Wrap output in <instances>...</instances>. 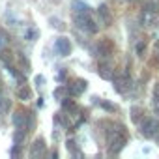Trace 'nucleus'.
<instances>
[{"label":"nucleus","instance_id":"nucleus-24","mask_svg":"<svg viewBox=\"0 0 159 159\" xmlns=\"http://www.w3.org/2000/svg\"><path fill=\"white\" fill-rule=\"evenodd\" d=\"M155 96H157V98H159V84H157V86H155Z\"/></svg>","mask_w":159,"mask_h":159},{"label":"nucleus","instance_id":"nucleus-8","mask_svg":"<svg viewBox=\"0 0 159 159\" xmlns=\"http://www.w3.org/2000/svg\"><path fill=\"white\" fill-rule=\"evenodd\" d=\"M45 150V142H43V139H38L34 144H32V150H30V155L32 157H38L41 152Z\"/></svg>","mask_w":159,"mask_h":159},{"label":"nucleus","instance_id":"nucleus-3","mask_svg":"<svg viewBox=\"0 0 159 159\" xmlns=\"http://www.w3.org/2000/svg\"><path fill=\"white\" fill-rule=\"evenodd\" d=\"M157 129H159V122L153 120V118H146V120H142V124H140V133H142L144 137L155 135Z\"/></svg>","mask_w":159,"mask_h":159},{"label":"nucleus","instance_id":"nucleus-21","mask_svg":"<svg viewBox=\"0 0 159 159\" xmlns=\"http://www.w3.org/2000/svg\"><path fill=\"white\" fill-rule=\"evenodd\" d=\"M144 49H146V45H144V43H139V45H137V52H139V54H142V52H144Z\"/></svg>","mask_w":159,"mask_h":159},{"label":"nucleus","instance_id":"nucleus-16","mask_svg":"<svg viewBox=\"0 0 159 159\" xmlns=\"http://www.w3.org/2000/svg\"><path fill=\"white\" fill-rule=\"evenodd\" d=\"M10 109V101L2 96V94H0V112H6Z\"/></svg>","mask_w":159,"mask_h":159},{"label":"nucleus","instance_id":"nucleus-18","mask_svg":"<svg viewBox=\"0 0 159 159\" xmlns=\"http://www.w3.org/2000/svg\"><path fill=\"white\" fill-rule=\"evenodd\" d=\"M62 105H64V109H66V111H75V103H73L71 99H69V101H67V99H64V103H62Z\"/></svg>","mask_w":159,"mask_h":159},{"label":"nucleus","instance_id":"nucleus-25","mask_svg":"<svg viewBox=\"0 0 159 159\" xmlns=\"http://www.w3.org/2000/svg\"><path fill=\"white\" fill-rule=\"evenodd\" d=\"M157 142H159V135H157Z\"/></svg>","mask_w":159,"mask_h":159},{"label":"nucleus","instance_id":"nucleus-6","mask_svg":"<svg viewBox=\"0 0 159 159\" xmlns=\"http://www.w3.org/2000/svg\"><path fill=\"white\" fill-rule=\"evenodd\" d=\"M98 13H99V19H101V23H103L105 26H109V25L112 23V17H111V11H109L107 4H101L99 10H98Z\"/></svg>","mask_w":159,"mask_h":159},{"label":"nucleus","instance_id":"nucleus-15","mask_svg":"<svg viewBox=\"0 0 159 159\" xmlns=\"http://www.w3.org/2000/svg\"><path fill=\"white\" fill-rule=\"evenodd\" d=\"M6 45H8V36H6L4 30H0V52L6 49Z\"/></svg>","mask_w":159,"mask_h":159},{"label":"nucleus","instance_id":"nucleus-22","mask_svg":"<svg viewBox=\"0 0 159 159\" xmlns=\"http://www.w3.org/2000/svg\"><path fill=\"white\" fill-rule=\"evenodd\" d=\"M139 112H140V109H133V120H139Z\"/></svg>","mask_w":159,"mask_h":159},{"label":"nucleus","instance_id":"nucleus-5","mask_svg":"<svg viewBox=\"0 0 159 159\" xmlns=\"http://www.w3.org/2000/svg\"><path fill=\"white\" fill-rule=\"evenodd\" d=\"M84 90H86V81H75V84H71L67 88V94H71V96H81Z\"/></svg>","mask_w":159,"mask_h":159},{"label":"nucleus","instance_id":"nucleus-11","mask_svg":"<svg viewBox=\"0 0 159 159\" xmlns=\"http://www.w3.org/2000/svg\"><path fill=\"white\" fill-rule=\"evenodd\" d=\"M17 98H19V99H23V101H28V99L32 98L30 88H28V86H21V88L17 90Z\"/></svg>","mask_w":159,"mask_h":159},{"label":"nucleus","instance_id":"nucleus-14","mask_svg":"<svg viewBox=\"0 0 159 159\" xmlns=\"http://www.w3.org/2000/svg\"><path fill=\"white\" fill-rule=\"evenodd\" d=\"M23 140H25V129H19V131H17V133L13 135V142H15V144L19 146V144L23 142Z\"/></svg>","mask_w":159,"mask_h":159},{"label":"nucleus","instance_id":"nucleus-7","mask_svg":"<svg viewBox=\"0 0 159 159\" xmlns=\"http://www.w3.org/2000/svg\"><path fill=\"white\" fill-rule=\"evenodd\" d=\"M127 88H129V84H127V79H125V77H118V79H114V90H116V92L124 94Z\"/></svg>","mask_w":159,"mask_h":159},{"label":"nucleus","instance_id":"nucleus-12","mask_svg":"<svg viewBox=\"0 0 159 159\" xmlns=\"http://www.w3.org/2000/svg\"><path fill=\"white\" fill-rule=\"evenodd\" d=\"M98 71H99V77H101V79H107V81H109V79H112V69H111L107 64H105V66H101Z\"/></svg>","mask_w":159,"mask_h":159},{"label":"nucleus","instance_id":"nucleus-20","mask_svg":"<svg viewBox=\"0 0 159 159\" xmlns=\"http://www.w3.org/2000/svg\"><path fill=\"white\" fill-rule=\"evenodd\" d=\"M43 83H45V77L38 75V77H36V84H38V86H43Z\"/></svg>","mask_w":159,"mask_h":159},{"label":"nucleus","instance_id":"nucleus-13","mask_svg":"<svg viewBox=\"0 0 159 159\" xmlns=\"http://www.w3.org/2000/svg\"><path fill=\"white\" fill-rule=\"evenodd\" d=\"M73 8H75L77 13H90V8L86 4H83V2H79V0H75V2H73Z\"/></svg>","mask_w":159,"mask_h":159},{"label":"nucleus","instance_id":"nucleus-23","mask_svg":"<svg viewBox=\"0 0 159 159\" xmlns=\"http://www.w3.org/2000/svg\"><path fill=\"white\" fill-rule=\"evenodd\" d=\"M26 36H28V39H34V38H36V32H34V30H28Z\"/></svg>","mask_w":159,"mask_h":159},{"label":"nucleus","instance_id":"nucleus-1","mask_svg":"<svg viewBox=\"0 0 159 159\" xmlns=\"http://www.w3.org/2000/svg\"><path fill=\"white\" fill-rule=\"evenodd\" d=\"M75 23H77V26L81 28V30H86V32H92V34L98 30L96 23L90 19L88 13H77V15H75Z\"/></svg>","mask_w":159,"mask_h":159},{"label":"nucleus","instance_id":"nucleus-4","mask_svg":"<svg viewBox=\"0 0 159 159\" xmlns=\"http://www.w3.org/2000/svg\"><path fill=\"white\" fill-rule=\"evenodd\" d=\"M54 49L58 51V54H60V56H67V54H69V51H71L69 39H66V38H58V39H56V43H54Z\"/></svg>","mask_w":159,"mask_h":159},{"label":"nucleus","instance_id":"nucleus-19","mask_svg":"<svg viewBox=\"0 0 159 159\" xmlns=\"http://www.w3.org/2000/svg\"><path fill=\"white\" fill-rule=\"evenodd\" d=\"M66 146H67V150H69V152L77 153V148H75V142H73V140H67V144H66Z\"/></svg>","mask_w":159,"mask_h":159},{"label":"nucleus","instance_id":"nucleus-17","mask_svg":"<svg viewBox=\"0 0 159 159\" xmlns=\"http://www.w3.org/2000/svg\"><path fill=\"white\" fill-rule=\"evenodd\" d=\"M66 94H67V88H64V86H58V88L54 90V98H56V99H64Z\"/></svg>","mask_w":159,"mask_h":159},{"label":"nucleus","instance_id":"nucleus-9","mask_svg":"<svg viewBox=\"0 0 159 159\" xmlns=\"http://www.w3.org/2000/svg\"><path fill=\"white\" fill-rule=\"evenodd\" d=\"M13 124L17 125V129H25V127H26V114L15 112V114H13Z\"/></svg>","mask_w":159,"mask_h":159},{"label":"nucleus","instance_id":"nucleus-10","mask_svg":"<svg viewBox=\"0 0 159 159\" xmlns=\"http://www.w3.org/2000/svg\"><path fill=\"white\" fill-rule=\"evenodd\" d=\"M111 51H112V47H111V43H109V41H101V43H99V47H98L99 56H109V54H111Z\"/></svg>","mask_w":159,"mask_h":159},{"label":"nucleus","instance_id":"nucleus-2","mask_svg":"<svg viewBox=\"0 0 159 159\" xmlns=\"http://www.w3.org/2000/svg\"><path fill=\"white\" fill-rule=\"evenodd\" d=\"M125 144V137L122 131H111L109 133V146H111V153H118Z\"/></svg>","mask_w":159,"mask_h":159}]
</instances>
